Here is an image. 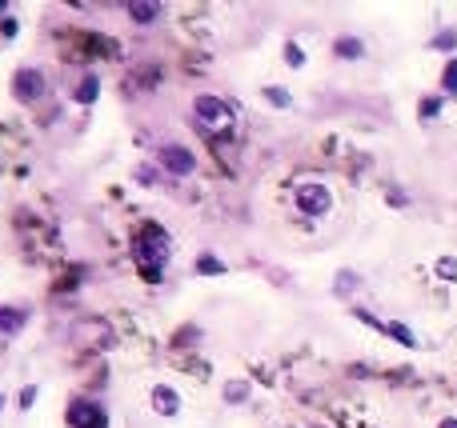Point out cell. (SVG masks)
Returning a JSON list of instances; mask_svg holds the SVG:
<instances>
[{"label":"cell","instance_id":"22","mask_svg":"<svg viewBox=\"0 0 457 428\" xmlns=\"http://www.w3.org/2000/svg\"><path fill=\"white\" fill-rule=\"evenodd\" d=\"M33 400H36V384H29V388L20 393V409H33Z\"/></svg>","mask_w":457,"mask_h":428},{"label":"cell","instance_id":"23","mask_svg":"<svg viewBox=\"0 0 457 428\" xmlns=\"http://www.w3.org/2000/svg\"><path fill=\"white\" fill-rule=\"evenodd\" d=\"M0 32H4V36H17V20H13V16H4V20H0Z\"/></svg>","mask_w":457,"mask_h":428},{"label":"cell","instance_id":"16","mask_svg":"<svg viewBox=\"0 0 457 428\" xmlns=\"http://www.w3.org/2000/svg\"><path fill=\"white\" fill-rule=\"evenodd\" d=\"M441 280H457V256H437V264H433Z\"/></svg>","mask_w":457,"mask_h":428},{"label":"cell","instance_id":"18","mask_svg":"<svg viewBox=\"0 0 457 428\" xmlns=\"http://www.w3.org/2000/svg\"><path fill=\"white\" fill-rule=\"evenodd\" d=\"M433 48H437V52H454V48H457V29L437 32V36H433Z\"/></svg>","mask_w":457,"mask_h":428},{"label":"cell","instance_id":"12","mask_svg":"<svg viewBox=\"0 0 457 428\" xmlns=\"http://www.w3.org/2000/svg\"><path fill=\"white\" fill-rule=\"evenodd\" d=\"M100 96V80L97 77H84L81 84H77V104H93Z\"/></svg>","mask_w":457,"mask_h":428},{"label":"cell","instance_id":"19","mask_svg":"<svg viewBox=\"0 0 457 428\" xmlns=\"http://www.w3.org/2000/svg\"><path fill=\"white\" fill-rule=\"evenodd\" d=\"M441 109H445V96H425L421 100V120H433Z\"/></svg>","mask_w":457,"mask_h":428},{"label":"cell","instance_id":"25","mask_svg":"<svg viewBox=\"0 0 457 428\" xmlns=\"http://www.w3.org/2000/svg\"><path fill=\"white\" fill-rule=\"evenodd\" d=\"M4 13H8V0H0V16H4Z\"/></svg>","mask_w":457,"mask_h":428},{"label":"cell","instance_id":"9","mask_svg":"<svg viewBox=\"0 0 457 428\" xmlns=\"http://www.w3.org/2000/svg\"><path fill=\"white\" fill-rule=\"evenodd\" d=\"M129 8V16L137 20V24H153L157 16H161V4L157 0H132V4H125Z\"/></svg>","mask_w":457,"mask_h":428},{"label":"cell","instance_id":"13","mask_svg":"<svg viewBox=\"0 0 457 428\" xmlns=\"http://www.w3.org/2000/svg\"><path fill=\"white\" fill-rule=\"evenodd\" d=\"M441 96H457V56L441 68Z\"/></svg>","mask_w":457,"mask_h":428},{"label":"cell","instance_id":"3","mask_svg":"<svg viewBox=\"0 0 457 428\" xmlns=\"http://www.w3.org/2000/svg\"><path fill=\"white\" fill-rule=\"evenodd\" d=\"M65 416H68V428H109V409L88 397H77Z\"/></svg>","mask_w":457,"mask_h":428},{"label":"cell","instance_id":"20","mask_svg":"<svg viewBox=\"0 0 457 428\" xmlns=\"http://www.w3.org/2000/svg\"><path fill=\"white\" fill-rule=\"evenodd\" d=\"M333 288H337V292H353V288H357V276H353V272H341V276L333 280Z\"/></svg>","mask_w":457,"mask_h":428},{"label":"cell","instance_id":"24","mask_svg":"<svg viewBox=\"0 0 457 428\" xmlns=\"http://www.w3.org/2000/svg\"><path fill=\"white\" fill-rule=\"evenodd\" d=\"M437 428H457V416H445V420H441Z\"/></svg>","mask_w":457,"mask_h":428},{"label":"cell","instance_id":"21","mask_svg":"<svg viewBox=\"0 0 457 428\" xmlns=\"http://www.w3.org/2000/svg\"><path fill=\"white\" fill-rule=\"evenodd\" d=\"M285 61L293 64V68H301V64H305V52H301L297 45H285Z\"/></svg>","mask_w":457,"mask_h":428},{"label":"cell","instance_id":"2","mask_svg":"<svg viewBox=\"0 0 457 428\" xmlns=\"http://www.w3.org/2000/svg\"><path fill=\"white\" fill-rule=\"evenodd\" d=\"M193 112H196V125L205 128V132H212V136L233 132V109H228L221 96H196Z\"/></svg>","mask_w":457,"mask_h":428},{"label":"cell","instance_id":"10","mask_svg":"<svg viewBox=\"0 0 457 428\" xmlns=\"http://www.w3.org/2000/svg\"><path fill=\"white\" fill-rule=\"evenodd\" d=\"M385 336H393L397 344H405V349H417V336H413V328L409 324H401V320H385Z\"/></svg>","mask_w":457,"mask_h":428},{"label":"cell","instance_id":"17","mask_svg":"<svg viewBox=\"0 0 457 428\" xmlns=\"http://www.w3.org/2000/svg\"><path fill=\"white\" fill-rule=\"evenodd\" d=\"M196 272H205V276H221L225 264H221V256H201V260H196Z\"/></svg>","mask_w":457,"mask_h":428},{"label":"cell","instance_id":"8","mask_svg":"<svg viewBox=\"0 0 457 428\" xmlns=\"http://www.w3.org/2000/svg\"><path fill=\"white\" fill-rule=\"evenodd\" d=\"M24 324H29V308H8V304L0 308V333H4V336L20 333Z\"/></svg>","mask_w":457,"mask_h":428},{"label":"cell","instance_id":"11","mask_svg":"<svg viewBox=\"0 0 457 428\" xmlns=\"http://www.w3.org/2000/svg\"><path fill=\"white\" fill-rule=\"evenodd\" d=\"M333 52L337 56H349V61H357V56H365V48H361L357 36H337V45H333Z\"/></svg>","mask_w":457,"mask_h":428},{"label":"cell","instance_id":"14","mask_svg":"<svg viewBox=\"0 0 457 428\" xmlns=\"http://www.w3.org/2000/svg\"><path fill=\"white\" fill-rule=\"evenodd\" d=\"M265 100H269L273 109H289V104H293L289 88H277V84H269V88H265Z\"/></svg>","mask_w":457,"mask_h":428},{"label":"cell","instance_id":"7","mask_svg":"<svg viewBox=\"0 0 457 428\" xmlns=\"http://www.w3.org/2000/svg\"><path fill=\"white\" fill-rule=\"evenodd\" d=\"M153 413H157V416H177V413H180L177 388H169V384H157V388H153Z\"/></svg>","mask_w":457,"mask_h":428},{"label":"cell","instance_id":"5","mask_svg":"<svg viewBox=\"0 0 457 428\" xmlns=\"http://www.w3.org/2000/svg\"><path fill=\"white\" fill-rule=\"evenodd\" d=\"M157 160H161L164 173H173V176H193L196 173V157L185 144H161V148H157Z\"/></svg>","mask_w":457,"mask_h":428},{"label":"cell","instance_id":"1","mask_svg":"<svg viewBox=\"0 0 457 428\" xmlns=\"http://www.w3.org/2000/svg\"><path fill=\"white\" fill-rule=\"evenodd\" d=\"M169 253H173V237L164 232V224L157 221H141L137 232H132V264L141 269L145 280H161L164 264H169Z\"/></svg>","mask_w":457,"mask_h":428},{"label":"cell","instance_id":"15","mask_svg":"<svg viewBox=\"0 0 457 428\" xmlns=\"http://www.w3.org/2000/svg\"><path fill=\"white\" fill-rule=\"evenodd\" d=\"M225 400H228V404H241V400H249V381H228V384H225Z\"/></svg>","mask_w":457,"mask_h":428},{"label":"cell","instance_id":"4","mask_svg":"<svg viewBox=\"0 0 457 428\" xmlns=\"http://www.w3.org/2000/svg\"><path fill=\"white\" fill-rule=\"evenodd\" d=\"M297 208H301L305 216H325L329 208H333V192H329L325 184L309 180V184L297 189Z\"/></svg>","mask_w":457,"mask_h":428},{"label":"cell","instance_id":"26","mask_svg":"<svg viewBox=\"0 0 457 428\" xmlns=\"http://www.w3.org/2000/svg\"><path fill=\"white\" fill-rule=\"evenodd\" d=\"M0 409H4V393H0Z\"/></svg>","mask_w":457,"mask_h":428},{"label":"cell","instance_id":"6","mask_svg":"<svg viewBox=\"0 0 457 428\" xmlns=\"http://www.w3.org/2000/svg\"><path fill=\"white\" fill-rule=\"evenodd\" d=\"M13 96H17L20 104H36L45 96V77L36 68H17L13 72Z\"/></svg>","mask_w":457,"mask_h":428}]
</instances>
